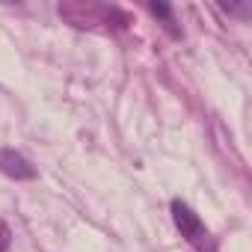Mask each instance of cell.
I'll use <instances>...</instances> for the list:
<instances>
[{
	"instance_id": "3",
	"label": "cell",
	"mask_w": 252,
	"mask_h": 252,
	"mask_svg": "<svg viewBox=\"0 0 252 252\" xmlns=\"http://www.w3.org/2000/svg\"><path fill=\"white\" fill-rule=\"evenodd\" d=\"M149 9H152V15H158V18H163V24H166V30L172 33V36H178V30L172 27L175 21H172V9L166 6V3H149Z\"/></svg>"
},
{
	"instance_id": "2",
	"label": "cell",
	"mask_w": 252,
	"mask_h": 252,
	"mask_svg": "<svg viewBox=\"0 0 252 252\" xmlns=\"http://www.w3.org/2000/svg\"><path fill=\"white\" fill-rule=\"evenodd\" d=\"M0 172L6 178H15V181H33L39 175L36 166L24 155H18L15 149H0Z\"/></svg>"
},
{
	"instance_id": "5",
	"label": "cell",
	"mask_w": 252,
	"mask_h": 252,
	"mask_svg": "<svg viewBox=\"0 0 252 252\" xmlns=\"http://www.w3.org/2000/svg\"><path fill=\"white\" fill-rule=\"evenodd\" d=\"M220 9H222V12H228V15H237V18H249V15H252L246 3H243V6H231V3H220Z\"/></svg>"
},
{
	"instance_id": "1",
	"label": "cell",
	"mask_w": 252,
	"mask_h": 252,
	"mask_svg": "<svg viewBox=\"0 0 252 252\" xmlns=\"http://www.w3.org/2000/svg\"><path fill=\"white\" fill-rule=\"evenodd\" d=\"M172 220H175V225H178V231H181V237H187L193 246H199V249H205V246H211V237H208V228H205V222L199 220V214L187 205V202H181V199H172Z\"/></svg>"
},
{
	"instance_id": "4",
	"label": "cell",
	"mask_w": 252,
	"mask_h": 252,
	"mask_svg": "<svg viewBox=\"0 0 252 252\" xmlns=\"http://www.w3.org/2000/svg\"><path fill=\"white\" fill-rule=\"evenodd\" d=\"M9 246H12V231H9V225L0 220V252H9Z\"/></svg>"
}]
</instances>
